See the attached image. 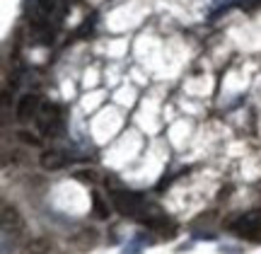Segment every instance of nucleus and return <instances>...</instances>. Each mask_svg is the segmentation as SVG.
Instances as JSON below:
<instances>
[{"mask_svg": "<svg viewBox=\"0 0 261 254\" xmlns=\"http://www.w3.org/2000/svg\"><path fill=\"white\" fill-rule=\"evenodd\" d=\"M230 233L244 240H261V208L247 211L230 223Z\"/></svg>", "mask_w": 261, "mask_h": 254, "instance_id": "nucleus-1", "label": "nucleus"}, {"mask_svg": "<svg viewBox=\"0 0 261 254\" xmlns=\"http://www.w3.org/2000/svg\"><path fill=\"white\" fill-rule=\"evenodd\" d=\"M34 121H37V129L44 136H51V138H56L58 133L63 131V121H61V112H58L56 104H41L39 107L37 116H34Z\"/></svg>", "mask_w": 261, "mask_h": 254, "instance_id": "nucleus-2", "label": "nucleus"}, {"mask_svg": "<svg viewBox=\"0 0 261 254\" xmlns=\"http://www.w3.org/2000/svg\"><path fill=\"white\" fill-rule=\"evenodd\" d=\"M17 230H22V218H19L17 208L5 206L3 208V235H10V233L17 235Z\"/></svg>", "mask_w": 261, "mask_h": 254, "instance_id": "nucleus-3", "label": "nucleus"}, {"mask_svg": "<svg viewBox=\"0 0 261 254\" xmlns=\"http://www.w3.org/2000/svg\"><path fill=\"white\" fill-rule=\"evenodd\" d=\"M39 107H41V99H39L37 94H27V97H22L19 99V107H17V116L22 121H27L32 116H37Z\"/></svg>", "mask_w": 261, "mask_h": 254, "instance_id": "nucleus-4", "label": "nucleus"}, {"mask_svg": "<svg viewBox=\"0 0 261 254\" xmlns=\"http://www.w3.org/2000/svg\"><path fill=\"white\" fill-rule=\"evenodd\" d=\"M41 165L46 169H58V167H63L65 160L61 158V153H46L44 158H41Z\"/></svg>", "mask_w": 261, "mask_h": 254, "instance_id": "nucleus-5", "label": "nucleus"}, {"mask_svg": "<svg viewBox=\"0 0 261 254\" xmlns=\"http://www.w3.org/2000/svg\"><path fill=\"white\" fill-rule=\"evenodd\" d=\"M48 252V242L46 240H34V242H29L24 249L19 254H46Z\"/></svg>", "mask_w": 261, "mask_h": 254, "instance_id": "nucleus-6", "label": "nucleus"}, {"mask_svg": "<svg viewBox=\"0 0 261 254\" xmlns=\"http://www.w3.org/2000/svg\"><path fill=\"white\" fill-rule=\"evenodd\" d=\"M143 245H145V237H143V235L133 237L128 245L123 247V252H121V254H143Z\"/></svg>", "mask_w": 261, "mask_h": 254, "instance_id": "nucleus-7", "label": "nucleus"}]
</instances>
